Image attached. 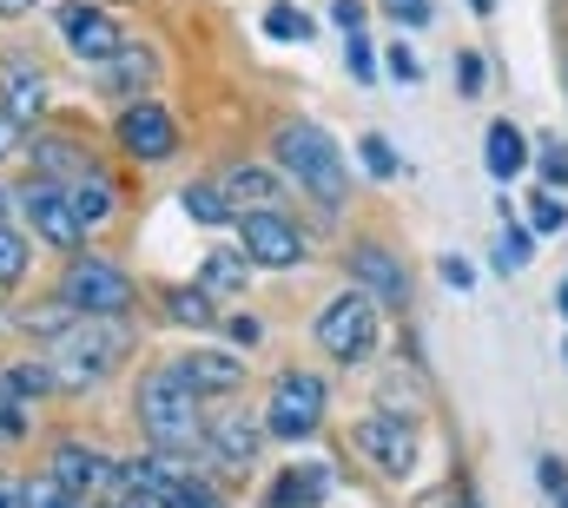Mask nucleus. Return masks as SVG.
Masks as SVG:
<instances>
[{
  "label": "nucleus",
  "instance_id": "1",
  "mask_svg": "<svg viewBox=\"0 0 568 508\" xmlns=\"http://www.w3.org/2000/svg\"><path fill=\"white\" fill-rule=\"evenodd\" d=\"M126 357V331L113 317H73L67 331H53V383H100Z\"/></svg>",
  "mask_w": 568,
  "mask_h": 508
},
{
  "label": "nucleus",
  "instance_id": "2",
  "mask_svg": "<svg viewBox=\"0 0 568 508\" xmlns=\"http://www.w3.org/2000/svg\"><path fill=\"white\" fill-rule=\"evenodd\" d=\"M272 152H278L284 172H291L304 192H317L324 205H337V199H344V159H337V145L311 126V120H291V126H278Z\"/></svg>",
  "mask_w": 568,
  "mask_h": 508
},
{
  "label": "nucleus",
  "instance_id": "3",
  "mask_svg": "<svg viewBox=\"0 0 568 508\" xmlns=\"http://www.w3.org/2000/svg\"><path fill=\"white\" fill-rule=\"evenodd\" d=\"M140 423L152 429L159 449H192V443L205 436V423H199V389H185L179 370L145 377L140 383Z\"/></svg>",
  "mask_w": 568,
  "mask_h": 508
},
{
  "label": "nucleus",
  "instance_id": "4",
  "mask_svg": "<svg viewBox=\"0 0 568 508\" xmlns=\"http://www.w3.org/2000/svg\"><path fill=\"white\" fill-rule=\"evenodd\" d=\"M67 304L73 311H87V317H120V311H133V277L120 271V264H106V257H80L73 271H67Z\"/></svg>",
  "mask_w": 568,
  "mask_h": 508
},
{
  "label": "nucleus",
  "instance_id": "5",
  "mask_svg": "<svg viewBox=\"0 0 568 508\" xmlns=\"http://www.w3.org/2000/svg\"><path fill=\"white\" fill-rule=\"evenodd\" d=\"M317 344L331 350V357H364L371 344H377V304L371 297H357V291H344L324 317H317Z\"/></svg>",
  "mask_w": 568,
  "mask_h": 508
},
{
  "label": "nucleus",
  "instance_id": "6",
  "mask_svg": "<svg viewBox=\"0 0 568 508\" xmlns=\"http://www.w3.org/2000/svg\"><path fill=\"white\" fill-rule=\"evenodd\" d=\"M324 423V383L304 377V370H291V377H278V389H272V409H265V429L272 436H311Z\"/></svg>",
  "mask_w": 568,
  "mask_h": 508
},
{
  "label": "nucleus",
  "instance_id": "7",
  "mask_svg": "<svg viewBox=\"0 0 568 508\" xmlns=\"http://www.w3.org/2000/svg\"><path fill=\"white\" fill-rule=\"evenodd\" d=\"M239 225H245V252H252V264H272V271H284V264H297L304 257V238H297V225L284 219V212H239Z\"/></svg>",
  "mask_w": 568,
  "mask_h": 508
},
{
  "label": "nucleus",
  "instance_id": "8",
  "mask_svg": "<svg viewBox=\"0 0 568 508\" xmlns=\"http://www.w3.org/2000/svg\"><path fill=\"white\" fill-rule=\"evenodd\" d=\"M60 33H67V47H73L80 60H93V67H106V60L126 47V33H120L100 7H80V0H73V7H60Z\"/></svg>",
  "mask_w": 568,
  "mask_h": 508
},
{
  "label": "nucleus",
  "instance_id": "9",
  "mask_svg": "<svg viewBox=\"0 0 568 508\" xmlns=\"http://www.w3.org/2000/svg\"><path fill=\"white\" fill-rule=\"evenodd\" d=\"M357 449H364L384 476H410V469H417V436H410V423H397V416L357 423Z\"/></svg>",
  "mask_w": 568,
  "mask_h": 508
},
{
  "label": "nucleus",
  "instance_id": "10",
  "mask_svg": "<svg viewBox=\"0 0 568 508\" xmlns=\"http://www.w3.org/2000/svg\"><path fill=\"white\" fill-rule=\"evenodd\" d=\"M47 476H53V482H60L67 496H80V502L120 482V469H113V463H106L100 449H80V443H67V449L53 456V469H47Z\"/></svg>",
  "mask_w": 568,
  "mask_h": 508
},
{
  "label": "nucleus",
  "instance_id": "11",
  "mask_svg": "<svg viewBox=\"0 0 568 508\" xmlns=\"http://www.w3.org/2000/svg\"><path fill=\"white\" fill-rule=\"evenodd\" d=\"M120 145H126L133 159H172L179 132H172V120H165V106H145V100H133V106L120 113Z\"/></svg>",
  "mask_w": 568,
  "mask_h": 508
},
{
  "label": "nucleus",
  "instance_id": "12",
  "mask_svg": "<svg viewBox=\"0 0 568 508\" xmlns=\"http://www.w3.org/2000/svg\"><path fill=\"white\" fill-rule=\"evenodd\" d=\"M20 205H27V219H33V232L40 238H53V245H73L87 225L73 219V199L60 192V185H27L20 192Z\"/></svg>",
  "mask_w": 568,
  "mask_h": 508
},
{
  "label": "nucleus",
  "instance_id": "13",
  "mask_svg": "<svg viewBox=\"0 0 568 508\" xmlns=\"http://www.w3.org/2000/svg\"><path fill=\"white\" fill-rule=\"evenodd\" d=\"M331 496V469L324 463H304V469H284L278 489H272V508H317Z\"/></svg>",
  "mask_w": 568,
  "mask_h": 508
},
{
  "label": "nucleus",
  "instance_id": "14",
  "mask_svg": "<svg viewBox=\"0 0 568 508\" xmlns=\"http://www.w3.org/2000/svg\"><path fill=\"white\" fill-rule=\"evenodd\" d=\"M172 370L185 377V389H199V396H205V389H239V377H245L225 350H199V357H185V364H172Z\"/></svg>",
  "mask_w": 568,
  "mask_h": 508
},
{
  "label": "nucleus",
  "instance_id": "15",
  "mask_svg": "<svg viewBox=\"0 0 568 508\" xmlns=\"http://www.w3.org/2000/svg\"><path fill=\"white\" fill-rule=\"evenodd\" d=\"M0 100H7L13 120H33L40 100H47V80H40L33 67H7V73H0Z\"/></svg>",
  "mask_w": 568,
  "mask_h": 508
},
{
  "label": "nucleus",
  "instance_id": "16",
  "mask_svg": "<svg viewBox=\"0 0 568 508\" xmlns=\"http://www.w3.org/2000/svg\"><path fill=\"white\" fill-rule=\"evenodd\" d=\"M483 145H489V172H496V179H516V172L529 165V139H523V132L509 126V120H496Z\"/></svg>",
  "mask_w": 568,
  "mask_h": 508
},
{
  "label": "nucleus",
  "instance_id": "17",
  "mask_svg": "<svg viewBox=\"0 0 568 508\" xmlns=\"http://www.w3.org/2000/svg\"><path fill=\"white\" fill-rule=\"evenodd\" d=\"M357 277H364L384 304H404V271H397V257H390V252L364 245V252H357Z\"/></svg>",
  "mask_w": 568,
  "mask_h": 508
},
{
  "label": "nucleus",
  "instance_id": "18",
  "mask_svg": "<svg viewBox=\"0 0 568 508\" xmlns=\"http://www.w3.org/2000/svg\"><path fill=\"white\" fill-rule=\"evenodd\" d=\"M67 199H73V219H80V225H100V219H113V185H106L100 172H80Z\"/></svg>",
  "mask_w": 568,
  "mask_h": 508
},
{
  "label": "nucleus",
  "instance_id": "19",
  "mask_svg": "<svg viewBox=\"0 0 568 508\" xmlns=\"http://www.w3.org/2000/svg\"><path fill=\"white\" fill-rule=\"evenodd\" d=\"M212 449H219L225 463H252V456H258V429L239 423V416H225V423H212Z\"/></svg>",
  "mask_w": 568,
  "mask_h": 508
},
{
  "label": "nucleus",
  "instance_id": "20",
  "mask_svg": "<svg viewBox=\"0 0 568 508\" xmlns=\"http://www.w3.org/2000/svg\"><path fill=\"white\" fill-rule=\"evenodd\" d=\"M0 389H7V396H47V389H53V370H47V364H13V370L0 377Z\"/></svg>",
  "mask_w": 568,
  "mask_h": 508
},
{
  "label": "nucleus",
  "instance_id": "21",
  "mask_svg": "<svg viewBox=\"0 0 568 508\" xmlns=\"http://www.w3.org/2000/svg\"><path fill=\"white\" fill-rule=\"evenodd\" d=\"M245 284V257L239 252H212L205 257V291H239Z\"/></svg>",
  "mask_w": 568,
  "mask_h": 508
},
{
  "label": "nucleus",
  "instance_id": "22",
  "mask_svg": "<svg viewBox=\"0 0 568 508\" xmlns=\"http://www.w3.org/2000/svg\"><path fill=\"white\" fill-rule=\"evenodd\" d=\"M185 212L199 219V225H225L232 212H225V199L212 192V185H185Z\"/></svg>",
  "mask_w": 568,
  "mask_h": 508
},
{
  "label": "nucleus",
  "instance_id": "23",
  "mask_svg": "<svg viewBox=\"0 0 568 508\" xmlns=\"http://www.w3.org/2000/svg\"><path fill=\"white\" fill-rule=\"evenodd\" d=\"M20 496H27V508H87L80 496H67V489H60L53 476H33V482H27Z\"/></svg>",
  "mask_w": 568,
  "mask_h": 508
},
{
  "label": "nucleus",
  "instance_id": "24",
  "mask_svg": "<svg viewBox=\"0 0 568 508\" xmlns=\"http://www.w3.org/2000/svg\"><path fill=\"white\" fill-rule=\"evenodd\" d=\"M106 67H113V87H140V80H152V60H145V47H140V53H133V47H120Z\"/></svg>",
  "mask_w": 568,
  "mask_h": 508
},
{
  "label": "nucleus",
  "instance_id": "25",
  "mask_svg": "<svg viewBox=\"0 0 568 508\" xmlns=\"http://www.w3.org/2000/svg\"><path fill=\"white\" fill-rule=\"evenodd\" d=\"M165 311H172V324H212L205 291H172V297H165Z\"/></svg>",
  "mask_w": 568,
  "mask_h": 508
},
{
  "label": "nucleus",
  "instance_id": "26",
  "mask_svg": "<svg viewBox=\"0 0 568 508\" xmlns=\"http://www.w3.org/2000/svg\"><path fill=\"white\" fill-rule=\"evenodd\" d=\"M265 33H272V40H311V20H304V13H297V7H272V13H265Z\"/></svg>",
  "mask_w": 568,
  "mask_h": 508
},
{
  "label": "nucleus",
  "instance_id": "27",
  "mask_svg": "<svg viewBox=\"0 0 568 508\" xmlns=\"http://www.w3.org/2000/svg\"><path fill=\"white\" fill-rule=\"evenodd\" d=\"M529 225H536V232H562L568 225L562 199H556V192H536V199H529Z\"/></svg>",
  "mask_w": 568,
  "mask_h": 508
},
{
  "label": "nucleus",
  "instance_id": "28",
  "mask_svg": "<svg viewBox=\"0 0 568 508\" xmlns=\"http://www.w3.org/2000/svg\"><path fill=\"white\" fill-rule=\"evenodd\" d=\"M523 264H529V232L509 225V232L496 238V271H523Z\"/></svg>",
  "mask_w": 568,
  "mask_h": 508
},
{
  "label": "nucleus",
  "instance_id": "29",
  "mask_svg": "<svg viewBox=\"0 0 568 508\" xmlns=\"http://www.w3.org/2000/svg\"><path fill=\"white\" fill-rule=\"evenodd\" d=\"M225 192H239V199H265V192H272V172H252V165H232V172H225Z\"/></svg>",
  "mask_w": 568,
  "mask_h": 508
},
{
  "label": "nucleus",
  "instance_id": "30",
  "mask_svg": "<svg viewBox=\"0 0 568 508\" xmlns=\"http://www.w3.org/2000/svg\"><path fill=\"white\" fill-rule=\"evenodd\" d=\"M27 271V238L20 232H0V284H13Z\"/></svg>",
  "mask_w": 568,
  "mask_h": 508
},
{
  "label": "nucleus",
  "instance_id": "31",
  "mask_svg": "<svg viewBox=\"0 0 568 508\" xmlns=\"http://www.w3.org/2000/svg\"><path fill=\"white\" fill-rule=\"evenodd\" d=\"M536 152H542V172H549L556 185H568V139H562V132H549Z\"/></svg>",
  "mask_w": 568,
  "mask_h": 508
},
{
  "label": "nucleus",
  "instance_id": "32",
  "mask_svg": "<svg viewBox=\"0 0 568 508\" xmlns=\"http://www.w3.org/2000/svg\"><path fill=\"white\" fill-rule=\"evenodd\" d=\"M364 165H371L377 179H397V152H390V139L371 132V139H364Z\"/></svg>",
  "mask_w": 568,
  "mask_h": 508
},
{
  "label": "nucleus",
  "instance_id": "33",
  "mask_svg": "<svg viewBox=\"0 0 568 508\" xmlns=\"http://www.w3.org/2000/svg\"><path fill=\"white\" fill-rule=\"evenodd\" d=\"M165 508H225V502H219V496H212L205 482H179V489H172V502H165Z\"/></svg>",
  "mask_w": 568,
  "mask_h": 508
},
{
  "label": "nucleus",
  "instance_id": "34",
  "mask_svg": "<svg viewBox=\"0 0 568 508\" xmlns=\"http://www.w3.org/2000/svg\"><path fill=\"white\" fill-rule=\"evenodd\" d=\"M20 145H27V120H13V113L0 106V159H13Z\"/></svg>",
  "mask_w": 568,
  "mask_h": 508
},
{
  "label": "nucleus",
  "instance_id": "35",
  "mask_svg": "<svg viewBox=\"0 0 568 508\" xmlns=\"http://www.w3.org/2000/svg\"><path fill=\"white\" fill-rule=\"evenodd\" d=\"M390 73H397L404 87H417V80H424V60H417L410 47H390Z\"/></svg>",
  "mask_w": 568,
  "mask_h": 508
},
{
  "label": "nucleus",
  "instance_id": "36",
  "mask_svg": "<svg viewBox=\"0 0 568 508\" xmlns=\"http://www.w3.org/2000/svg\"><path fill=\"white\" fill-rule=\"evenodd\" d=\"M331 20H337L344 33H364V0H337V7H331Z\"/></svg>",
  "mask_w": 568,
  "mask_h": 508
},
{
  "label": "nucleus",
  "instance_id": "37",
  "mask_svg": "<svg viewBox=\"0 0 568 508\" xmlns=\"http://www.w3.org/2000/svg\"><path fill=\"white\" fill-rule=\"evenodd\" d=\"M113 508H165V496H152V489H133V482H120V502Z\"/></svg>",
  "mask_w": 568,
  "mask_h": 508
},
{
  "label": "nucleus",
  "instance_id": "38",
  "mask_svg": "<svg viewBox=\"0 0 568 508\" xmlns=\"http://www.w3.org/2000/svg\"><path fill=\"white\" fill-rule=\"evenodd\" d=\"M351 73H357V80H371V73H377V60H371V47H364L357 33H351Z\"/></svg>",
  "mask_w": 568,
  "mask_h": 508
},
{
  "label": "nucleus",
  "instance_id": "39",
  "mask_svg": "<svg viewBox=\"0 0 568 508\" xmlns=\"http://www.w3.org/2000/svg\"><path fill=\"white\" fill-rule=\"evenodd\" d=\"M443 284H456V291H469V284H476V271H469L463 257H443Z\"/></svg>",
  "mask_w": 568,
  "mask_h": 508
},
{
  "label": "nucleus",
  "instance_id": "40",
  "mask_svg": "<svg viewBox=\"0 0 568 508\" xmlns=\"http://www.w3.org/2000/svg\"><path fill=\"white\" fill-rule=\"evenodd\" d=\"M390 13H397V20H410V27H424V20H429V0H390Z\"/></svg>",
  "mask_w": 568,
  "mask_h": 508
},
{
  "label": "nucleus",
  "instance_id": "41",
  "mask_svg": "<svg viewBox=\"0 0 568 508\" xmlns=\"http://www.w3.org/2000/svg\"><path fill=\"white\" fill-rule=\"evenodd\" d=\"M456 73H463V87H469V93L483 87V60H476V53H463V60H456Z\"/></svg>",
  "mask_w": 568,
  "mask_h": 508
},
{
  "label": "nucleus",
  "instance_id": "42",
  "mask_svg": "<svg viewBox=\"0 0 568 508\" xmlns=\"http://www.w3.org/2000/svg\"><path fill=\"white\" fill-rule=\"evenodd\" d=\"M7 436H20V416H13V403H7V389H0V443Z\"/></svg>",
  "mask_w": 568,
  "mask_h": 508
},
{
  "label": "nucleus",
  "instance_id": "43",
  "mask_svg": "<svg viewBox=\"0 0 568 508\" xmlns=\"http://www.w3.org/2000/svg\"><path fill=\"white\" fill-rule=\"evenodd\" d=\"M0 508H27V496H20V489H7V482H0Z\"/></svg>",
  "mask_w": 568,
  "mask_h": 508
},
{
  "label": "nucleus",
  "instance_id": "44",
  "mask_svg": "<svg viewBox=\"0 0 568 508\" xmlns=\"http://www.w3.org/2000/svg\"><path fill=\"white\" fill-rule=\"evenodd\" d=\"M27 7H33V0H0V13H27Z\"/></svg>",
  "mask_w": 568,
  "mask_h": 508
},
{
  "label": "nucleus",
  "instance_id": "45",
  "mask_svg": "<svg viewBox=\"0 0 568 508\" xmlns=\"http://www.w3.org/2000/svg\"><path fill=\"white\" fill-rule=\"evenodd\" d=\"M469 7H476V13H496V0H469Z\"/></svg>",
  "mask_w": 568,
  "mask_h": 508
},
{
  "label": "nucleus",
  "instance_id": "46",
  "mask_svg": "<svg viewBox=\"0 0 568 508\" xmlns=\"http://www.w3.org/2000/svg\"><path fill=\"white\" fill-rule=\"evenodd\" d=\"M556 502H562V508H568V482H562V489H556Z\"/></svg>",
  "mask_w": 568,
  "mask_h": 508
},
{
  "label": "nucleus",
  "instance_id": "47",
  "mask_svg": "<svg viewBox=\"0 0 568 508\" xmlns=\"http://www.w3.org/2000/svg\"><path fill=\"white\" fill-rule=\"evenodd\" d=\"M556 297H562V311H568V277H562V291H556Z\"/></svg>",
  "mask_w": 568,
  "mask_h": 508
},
{
  "label": "nucleus",
  "instance_id": "48",
  "mask_svg": "<svg viewBox=\"0 0 568 508\" xmlns=\"http://www.w3.org/2000/svg\"><path fill=\"white\" fill-rule=\"evenodd\" d=\"M456 508H476V502H456Z\"/></svg>",
  "mask_w": 568,
  "mask_h": 508
}]
</instances>
